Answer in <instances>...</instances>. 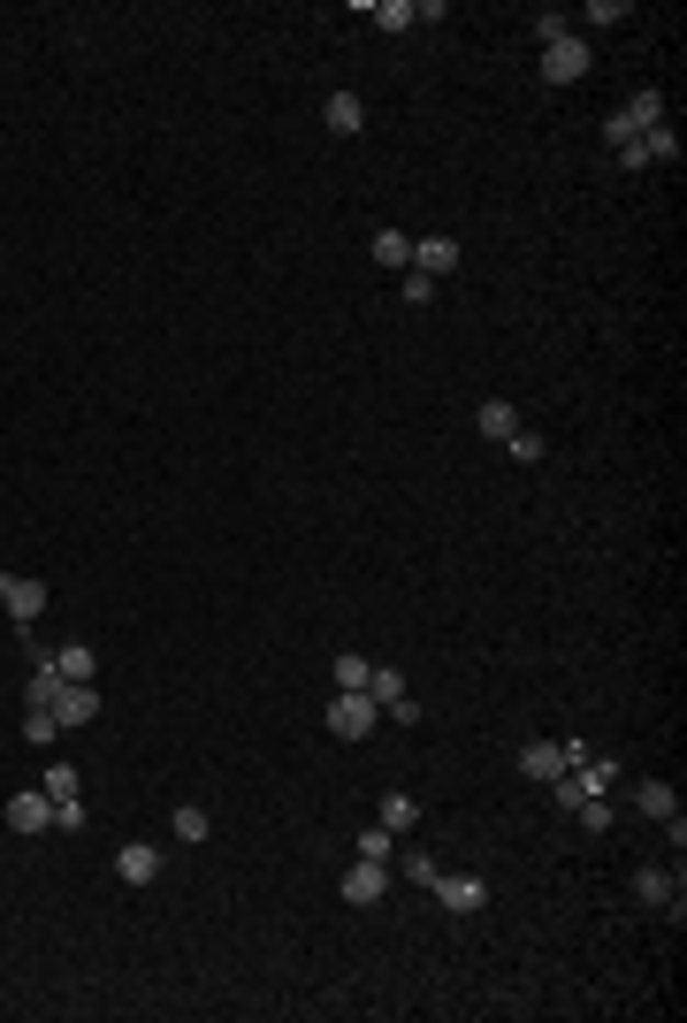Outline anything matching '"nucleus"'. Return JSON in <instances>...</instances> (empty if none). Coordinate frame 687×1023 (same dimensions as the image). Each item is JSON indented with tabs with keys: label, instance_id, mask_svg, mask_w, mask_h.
<instances>
[{
	"label": "nucleus",
	"instance_id": "bb28decb",
	"mask_svg": "<svg viewBox=\"0 0 687 1023\" xmlns=\"http://www.w3.org/2000/svg\"><path fill=\"white\" fill-rule=\"evenodd\" d=\"M38 787H46L54 802H69V795H77V764H46V779H38Z\"/></svg>",
	"mask_w": 687,
	"mask_h": 1023
},
{
	"label": "nucleus",
	"instance_id": "7ed1b4c3",
	"mask_svg": "<svg viewBox=\"0 0 687 1023\" xmlns=\"http://www.w3.org/2000/svg\"><path fill=\"white\" fill-rule=\"evenodd\" d=\"M428 893H436L451 917H474V909H489V878H466V870H436V878H428Z\"/></svg>",
	"mask_w": 687,
	"mask_h": 1023
},
{
	"label": "nucleus",
	"instance_id": "2f4dec72",
	"mask_svg": "<svg viewBox=\"0 0 687 1023\" xmlns=\"http://www.w3.org/2000/svg\"><path fill=\"white\" fill-rule=\"evenodd\" d=\"M588 23H627V0H588Z\"/></svg>",
	"mask_w": 687,
	"mask_h": 1023
},
{
	"label": "nucleus",
	"instance_id": "dca6fc26",
	"mask_svg": "<svg viewBox=\"0 0 687 1023\" xmlns=\"http://www.w3.org/2000/svg\"><path fill=\"white\" fill-rule=\"evenodd\" d=\"M46 665H54V673H61V681H69V687H77V681H92V673H100V657H92L85 642H61V650H54Z\"/></svg>",
	"mask_w": 687,
	"mask_h": 1023
},
{
	"label": "nucleus",
	"instance_id": "5701e85b",
	"mask_svg": "<svg viewBox=\"0 0 687 1023\" xmlns=\"http://www.w3.org/2000/svg\"><path fill=\"white\" fill-rule=\"evenodd\" d=\"M359 855H367V863H390V855H397V833H390V825H359Z\"/></svg>",
	"mask_w": 687,
	"mask_h": 1023
},
{
	"label": "nucleus",
	"instance_id": "2eb2a0df",
	"mask_svg": "<svg viewBox=\"0 0 687 1023\" xmlns=\"http://www.w3.org/2000/svg\"><path fill=\"white\" fill-rule=\"evenodd\" d=\"M46 657H54V650H46ZM46 657H31V681H23V710H46V702L61 695V673H54Z\"/></svg>",
	"mask_w": 687,
	"mask_h": 1023
},
{
	"label": "nucleus",
	"instance_id": "39448f33",
	"mask_svg": "<svg viewBox=\"0 0 687 1023\" xmlns=\"http://www.w3.org/2000/svg\"><path fill=\"white\" fill-rule=\"evenodd\" d=\"M0 611H8L15 627H31V619L46 611V581H31V573H0Z\"/></svg>",
	"mask_w": 687,
	"mask_h": 1023
},
{
	"label": "nucleus",
	"instance_id": "6e6552de",
	"mask_svg": "<svg viewBox=\"0 0 687 1023\" xmlns=\"http://www.w3.org/2000/svg\"><path fill=\"white\" fill-rule=\"evenodd\" d=\"M46 710H54V726H61V733H77V726H92V718H100V695H92V681H61V695H54V702H46Z\"/></svg>",
	"mask_w": 687,
	"mask_h": 1023
},
{
	"label": "nucleus",
	"instance_id": "9b49d317",
	"mask_svg": "<svg viewBox=\"0 0 687 1023\" xmlns=\"http://www.w3.org/2000/svg\"><path fill=\"white\" fill-rule=\"evenodd\" d=\"M322 123H329L337 138H359V131H367V100H359V92H329V100H322Z\"/></svg>",
	"mask_w": 687,
	"mask_h": 1023
},
{
	"label": "nucleus",
	"instance_id": "f3484780",
	"mask_svg": "<svg viewBox=\"0 0 687 1023\" xmlns=\"http://www.w3.org/2000/svg\"><path fill=\"white\" fill-rule=\"evenodd\" d=\"M367 23H374V31H413V23H420V0H374Z\"/></svg>",
	"mask_w": 687,
	"mask_h": 1023
},
{
	"label": "nucleus",
	"instance_id": "6ab92c4d",
	"mask_svg": "<svg viewBox=\"0 0 687 1023\" xmlns=\"http://www.w3.org/2000/svg\"><path fill=\"white\" fill-rule=\"evenodd\" d=\"M505 459H519V466H542V459H550V443H542V428H527V420H519L513 436H505Z\"/></svg>",
	"mask_w": 687,
	"mask_h": 1023
},
{
	"label": "nucleus",
	"instance_id": "7c9ffc66",
	"mask_svg": "<svg viewBox=\"0 0 687 1023\" xmlns=\"http://www.w3.org/2000/svg\"><path fill=\"white\" fill-rule=\"evenodd\" d=\"M573 818H581V825H588V833H604V825H611V802H604V795H588V802H581V810H573Z\"/></svg>",
	"mask_w": 687,
	"mask_h": 1023
},
{
	"label": "nucleus",
	"instance_id": "a211bd4d",
	"mask_svg": "<svg viewBox=\"0 0 687 1023\" xmlns=\"http://www.w3.org/2000/svg\"><path fill=\"white\" fill-rule=\"evenodd\" d=\"M367 252H374V268H413V237L405 229H374Z\"/></svg>",
	"mask_w": 687,
	"mask_h": 1023
},
{
	"label": "nucleus",
	"instance_id": "c85d7f7f",
	"mask_svg": "<svg viewBox=\"0 0 687 1023\" xmlns=\"http://www.w3.org/2000/svg\"><path fill=\"white\" fill-rule=\"evenodd\" d=\"M367 673H374V665H367L359 650H344V657H337V687H367Z\"/></svg>",
	"mask_w": 687,
	"mask_h": 1023
},
{
	"label": "nucleus",
	"instance_id": "1a4fd4ad",
	"mask_svg": "<svg viewBox=\"0 0 687 1023\" xmlns=\"http://www.w3.org/2000/svg\"><path fill=\"white\" fill-rule=\"evenodd\" d=\"M115 878H123V886H154V878H161V848H154V841H123V848H115Z\"/></svg>",
	"mask_w": 687,
	"mask_h": 1023
},
{
	"label": "nucleus",
	"instance_id": "20e7f679",
	"mask_svg": "<svg viewBox=\"0 0 687 1023\" xmlns=\"http://www.w3.org/2000/svg\"><path fill=\"white\" fill-rule=\"evenodd\" d=\"M0 818H8V833H23V841H31V833H54V795H46V787H23V795H8Z\"/></svg>",
	"mask_w": 687,
	"mask_h": 1023
},
{
	"label": "nucleus",
	"instance_id": "f8f14e48",
	"mask_svg": "<svg viewBox=\"0 0 687 1023\" xmlns=\"http://www.w3.org/2000/svg\"><path fill=\"white\" fill-rule=\"evenodd\" d=\"M558 772H565V749H558V741H527V749H519V779H542V787H550Z\"/></svg>",
	"mask_w": 687,
	"mask_h": 1023
},
{
	"label": "nucleus",
	"instance_id": "f257e3e1",
	"mask_svg": "<svg viewBox=\"0 0 687 1023\" xmlns=\"http://www.w3.org/2000/svg\"><path fill=\"white\" fill-rule=\"evenodd\" d=\"M374 718H382V702L367 687H337L329 695V733L337 741H374Z\"/></svg>",
	"mask_w": 687,
	"mask_h": 1023
},
{
	"label": "nucleus",
	"instance_id": "b1692460",
	"mask_svg": "<svg viewBox=\"0 0 687 1023\" xmlns=\"http://www.w3.org/2000/svg\"><path fill=\"white\" fill-rule=\"evenodd\" d=\"M634 146H642L650 161H680V138H673V123H657V131H642Z\"/></svg>",
	"mask_w": 687,
	"mask_h": 1023
},
{
	"label": "nucleus",
	"instance_id": "423d86ee",
	"mask_svg": "<svg viewBox=\"0 0 687 1023\" xmlns=\"http://www.w3.org/2000/svg\"><path fill=\"white\" fill-rule=\"evenodd\" d=\"M634 810H642L650 825H665L673 841H680V833H687V825H680V795H673L665 779H634Z\"/></svg>",
	"mask_w": 687,
	"mask_h": 1023
},
{
	"label": "nucleus",
	"instance_id": "4be33fe9",
	"mask_svg": "<svg viewBox=\"0 0 687 1023\" xmlns=\"http://www.w3.org/2000/svg\"><path fill=\"white\" fill-rule=\"evenodd\" d=\"M367 695H374L382 710H397V702H405V673H397V665H374V673H367Z\"/></svg>",
	"mask_w": 687,
	"mask_h": 1023
},
{
	"label": "nucleus",
	"instance_id": "a878e982",
	"mask_svg": "<svg viewBox=\"0 0 687 1023\" xmlns=\"http://www.w3.org/2000/svg\"><path fill=\"white\" fill-rule=\"evenodd\" d=\"M390 863H397V870H405L413 886H428V878H436V855H420V848H397Z\"/></svg>",
	"mask_w": 687,
	"mask_h": 1023
},
{
	"label": "nucleus",
	"instance_id": "c756f323",
	"mask_svg": "<svg viewBox=\"0 0 687 1023\" xmlns=\"http://www.w3.org/2000/svg\"><path fill=\"white\" fill-rule=\"evenodd\" d=\"M405 306H436V276L413 268V276H405Z\"/></svg>",
	"mask_w": 687,
	"mask_h": 1023
},
{
	"label": "nucleus",
	"instance_id": "9d476101",
	"mask_svg": "<svg viewBox=\"0 0 687 1023\" xmlns=\"http://www.w3.org/2000/svg\"><path fill=\"white\" fill-rule=\"evenodd\" d=\"M413 268L443 283V276L459 268V237H443V229H436V237H413Z\"/></svg>",
	"mask_w": 687,
	"mask_h": 1023
},
{
	"label": "nucleus",
	"instance_id": "ddd939ff",
	"mask_svg": "<svg viewBox=\"0 0 687 1023\" xmlns=\"http://www.w3.org/2000/svg\"><path fill=\"white\" fill-rule=\"evenodd\" d=\"M474 428H482V443H497V451H505V436L519 428V405H513V397H489V405L474 413Z\"/></svg>",
	"mask_w": 687,
	"mask_h": 1023
},
{
	"label": "nucleus",
	"instance_id": "4468645a",
	"mask_svg": "<svg viewBox=\"0 0 687 1023\" xmlns=\"http://www.w3.org/2000/svg\"><path fill=\"white\" fill-rule=\"evenodd\" d=\"M374 825H390V833H397V841H405V833H413V825H420V802H413V795H405V787H390V795H382V810H374Z\"/></svg>",
	"mask_w": 687,
	"mask_h": 1023
},
{
	"label": "nucleus",
	"instance_id": "f03ea898",
	"mask_svg": "<svg viewBox=\"0 0 687 1023\" xmlns=\"http://www.w3.org/2000/svg\"><path fill=\"white\" fill-rule=\"evenodd\" d=\"M588 61H596V54H588V38H573V31H565V38H550V46H542V85H581V77H588Z\"/></svg>",
	"mask_w": 687,
	"mask_h": 1023
},
{
	"label": "nucleus",
	"instance_id": "412c9836",
	"mask_svg": "<svg viewBox=\"0 0 687 1023\" xmlns=\"http://www.w3.org/2000/svg\"><path fill=\"white\" fill-rule=\"evenodd\" d=\"M169 833H176V841H183V848H199V841L214 833V818H206L199 802H183V810H176V818H169Z\"/></svg>",
	"mask_w": 687,
	"mask_h": 1023
},
{
	"label": "nucleus",
	"instance_id": "0eeeda50",
	"mask_svg": "<svg viewBox=\"0 0 687 1023\" xmlns=\"http://www.w3.org/2000/svg\"><path fill=\"white\" fill-rule=\"evenodd\" d=\"M390 886H397V878H390V863H367V855H359V863L344 870V901H351V909H374Z\"/></svg>",
	"mask_w": 687,
	"mask_h": 1023
},
{
	"label": "nucleus",
	"instance_id": "aec40b11",
	"mask_svg": "<svg viewBox=\"0 0 687 1023\" xmlns=\"http://www.w3.org/2000/svg\"><path fill=\"white\" fill-rule=\"evenodd\" d=\"M634 893H642L650 909H673V893H680V878H673V870H634Z\"/></svg>",
	"mask_w": 687,
	"mask_h": 1023
},
{
	"label": "nucleus",
	"instance_id": "cd10ccee",
	"mask_svg": "<svg viewBox=\"0 0 687 1023\" xmlns=\"http://www.w3.org/2000/svg\"><path fill=\"white\" fill-rule=\"evenodd\" d=\"M54 825H61V833H85V825H92V810H85V795H69V802H54Z\"/></svg>",
	"mask_w": 687,
	"mask_h": 1023
},
{
	"label": "nucleus",
	"instance_id": "393cba45",
	"mask_svg": "<svg viewBox=\"0 0 687 1023\" xmlns=\"http://www.w3.org/2000/svg\"><path fill=\"white\" fill-rule=\"evenodd\" d=\"M23 741H31V749H54V741H61L54 710H23Z\"/></svg>",
	"mask_w": 687,
	"mask_h": 1023
}]
</instances>
